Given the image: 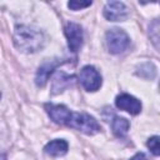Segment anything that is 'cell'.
I'll return each instance as SVG.
<instances>
[{"instance_id": "cell-5", "label": "cell", "mask_w": 160, "mask_h": 160, "mask_svg": "<svg viewBox=\"0 0 160 160\" xmlns=\"http://www.w3.org/2000/svg\"><path fill=\"white\" fill-rule=\"evenodd\" d=\"M129 9L121 1H109L104 8V16L110 21H122L128 18Z\"/></svg>"}, {"instance_id": "cell-17", "label": "cell", "mask_w": 160, "mask_h": 160, "mask_svg": "<svg viewBox=\"0 0 160 160\" xmlns=\"http://www.w3.org/2000/svg\"><path fill=\"white\" fill-rule=\"evenodd\" d=\"M130 160H149V159H148V156H146L144 152H138V154H135Z\"/></svg>"}, {"instance_id": "cell-3", "label": "cell", "mask_w": 160, "mask_h": 160, "mask_svg": "<svg viewBox=\"0 0 160 160\" xmlns=\"http://www.w3.org/2000/svg\"><path fill=\"white\" fill-rule=\"evenodd\" d=\"M130 39L128 34L119 28H112L106 31V45L110 52L120 54L128 49Z\"/></svg>"}, {"instance_id": "cell-11", "label": "cell", "mask_w": 160, "mask_h": 160, "mask_svg": "<svg viewBox=\"0 0 160 160\" xmlns=\"http://www.w3.org/2000/svg\"><path fill=\"white\" fill-rule=\"evenodd\" d=\"M68 149H69V145L65 140L62 139H56V140H52L50 142H48L44 148L45 152L50 156H62L68 152Z\"/></svg>"}, {"instance_id": "cell-7", "label": "cell", "mask_w": 160, "mask_h": 160, "mask_svg": "<svg viewBox=\"0 0 160 160\" xmlns=\"http://www.w3.org/2000/svg\"><path fill=\"white\" fill-rule=\"evenodd\" d=\"M115 105L124 111H128L131 115H138L141 111V102L129 94H120L115 99Z\"/></svg>"}, {"instance_id": "cell-14", "label": "cell", "mask_w": 160, "mask_h": 160, "mask_svg": "<svg viewBox=\"0 0 160 160\" xmlns=\"http://www.w3.org/2000/svg\"><path fill=\"white\" fill-rule=\"evenodd\" d=\"M148 148L150 149V151L155 155V156H158L159 154H160V148H159V136H152V138H150L149 140H148Z\"/></svg>"}, {"instance_id": "cell-19", "label": "cell", "mask_w": 160, "mask_h": 160, "mask_svg": "<svg viewBox=\"0 0 160 160\" xmlns=\"http://www.w3.org/2000/svg\"><path fill=\"white\" fill-rule=\"evenodd\" d=\"M0 98H1V92H0Z\"/></svg>"}, {"instance_id": "cell-15", "label": "cell", "mask_w": 160, "mask_h": 160, "mask_svg": "<svg viewBox=\"0 0 160 160\" xmlns=\"http://www.w3.org/2000/svg\"><path fill=\"white\" fill-rule=\"evenodd\" d=\"M149 30H150L149 34H150V32H154V35L151 36V40H152V42L155 44V48L158 49V48H159V45H158V40H159V35H158V32H159V21H158V20H154L152 24H150Z\"/></svg>"}, {"instance_id": "cell-12", "label": "cell", "mask_w": 160, "mask_h": 160, "mask_svg": "<svg viewBox=\"0 0 160 160\" xmlns=\"http://www.w3.org/2000/svg\"><path fill=\"white\" fill-rule=\"evenodd\" d=\"M129 128H130V122H129L125 118L115 116L114 120H112V122H111L112 132H114L118 138H124V136L128 134Z\"/></svg>"}, {"instance_id": "cell-13", "label": "cell", "mask_w": 160, "mask_h": 160, "mask_svg": "<svg viewBox=\"0 0 160 160\" xmlns=\"http://www.w3.org/2000/svg\"><path fill=\"white\" fill-rule=\"evenodd\" d=\"M136 74L144 79H154L156 75V68L151 62H145V64L140 65Z\"/></svg>"}, {"instance_id": "cell-4", "label": "cell", "mask_w": 160, "mask_h": 160, "mask_svg": "<svg viewBox=\"0 0 160 160\" xmlns=\"http://www.w3.org/2000/svg\"><path fill=\"white\" fill-rule=\"evenodd\" d=\"M79 80L88 91H96L101 86V75L94 66L90 65H86L80 70Z\"/></svg>"}, {"instance_id": "cell-18", "label": "cell", "mask_w": 160, "mask_h": 160, "mask_svg": "<svg viewBox=\"0 0 160 160\" xmlns=\"http://www.w3.org/2000/svg\"><path fill=\"white\" fill-rule=\"evenodd\" d=\"M0 160H8V159H6V155L2 154V152H0Z\"/></svg>"}, {"instance_id": "cell-16", "label": "cell", "mask_w": 160, "mask_h": 160, "mask_svg": "<svg viewBox=\"0 0 160 160\" xmlns=\"http://www.w3.org/2000/svg\"><path fill=\"white\" fill-rule=\"evenodd\" d=\"M91 4H92L91 1H69V2H68V6H69V9H71V10H79V9L88 8V6H90Z\"/></svg>"}, {"instance_id": "cell-2", "label": "cell", "mask_w": 160, "mask_h": 160, "mask_svg": "<svg viewBox=\"0 0 160 160\" xmlns=\"http://www.w3.org/2000/svg\"><path fill=\"white\" fill-rule=\"evenodd\" d=\"M66 126L76 129L88 135H94L101 130V128H100L99 122L95 120V118H92L91 115L85 114V112H74V111H71L69 120L66 122Z\"/></svg>"}, {"instance_id": "cell-9", "label": "cell", "mask_w": 160, "mask_h": 160, "mask_svg": "<svg viewBox=\"0 0 160 160\" xmlns=\"http://www.w3.org/2000/svg\"><path fill=\"white\" fill-rule=\"evenodd\" d=\"M62 62L64 61H60V60H46V61H44L40 65V68H39V70L36 72V76H35L36 85L40 86V88H42L46 84V81L49 80V76L55 70V68L59 64H62Z\"/></svg>"}, {"instance_id": "cell-1", "label": "cell", "mask_w": 160, "mask_h": 160, "mask_svg": "<svg viewBox=\"0 0 160 160\" xmlns=\"http://www.w3.org/2000/svg\"><path fill=\"white\" fill-rule=\"evenodd\" d=\"M14 44L24 52H35L44 46L45 36L38 29L28 25H18L14 32Z\"/></svg>"}, {"instance_id": "cell-8", "label": "cell", "mask_w": 160, "mask_h": 160, "mask_svg": "<svg viewBox=\"0 0 160 160\" xmlns=\"http://www.w3.org/2000/svg\"><path fill=\"white\" fill-rule=\"evenodd\" d=\"M45 110L50 119L60 125H66L71 111L65 105H56V104H45Z\"/></svg>"}, {"instance_id": "cell-6", "label": "cell", "mask_w": 160, "mask_h": 160, "mask_svg": "<svg viewBox=\"0 0 160 160\" xmlns=\"http://www.w3.org/2000/svg\"><path fill=\"white\" fill-rule=\"evenodd\" d=\"M65 36L68 39L69 49L72 52H76L82 45V39H84L81 26L76 22H68L65 26Z\"/></svg>"}, {"instance_id": "cell-10", "label": "cell", "mask_w": 160, "mask_h": 160, "mask_svg": "<svg viewBox=\"0 0 160 160\" xmlns=\"http://www.w3.org/2000/svg\"><path fill=\"white\" fill-rule=\"evenodd\" d=\"M75 82V76L72 75H68L62 71H58L54 80H52V88H51V92L54 95L60 94L61 91H64L66 88L71 86Z\"/></svg>"}]
</instances>
